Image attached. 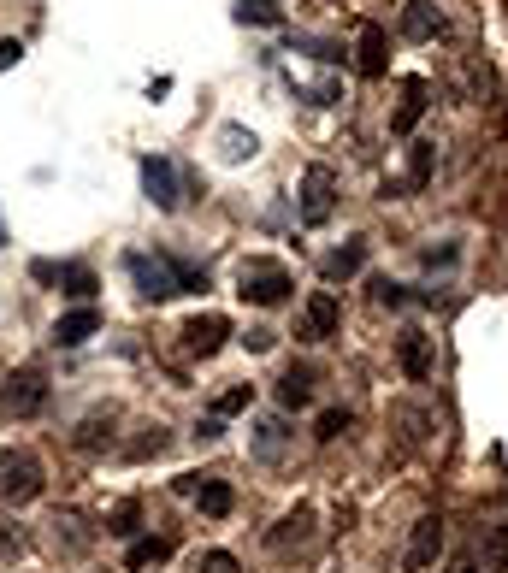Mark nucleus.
<instances>
[{
	"instance_id": "obj_9",
	"label": "nucleus",
	"mask_w": 508,
	"mask_h": 573,
	"mask_svg": "<svg viewBox=\"0 0 508 573\" xmlns=\"http://www.w3.org/2000/svg\"><path fill=\"white\" fill-rule=\"evenodd\" d=\"M225 337H231V319H225V314H195L190 325H184V349L201 355V361H207V355H219V349H225Z\"/></svg>"
},
{
	"instance_id": "obj_22",
	"label": "nucleus",
	"mask_w": 508,
	"mask_h": 573,
	"mask_svg": "<svg viewBox=\"0 0 508 573\" xmlns=\"http://www.w3.org/2000/svg\"><path fill=\"white\" fill-rule=\"evenodd\" d=\"M254 455L260 461H278L284 455V420H260L254 426Z\"/></svg>"
},
{
	"instance_id": "obj_32",
	"label": "nucleus",
	"mask_w": 508,
	"mask_h": 573,
	"mask_svg": "<svg viewBox=\"0 0 508 573\" xmlns=\"http://www.w3.org/2000/svg\"><path fill=\"white\" fill-rule=\"evenodd\" d=\"M24 60V42H12V36H0V71H12V65Z\"/></svg>"
},
{
	"instance_id": "obj_18",
	"label": "nucleus",
	"mask_w": 508,
	"mask_h": 573,
	"mask_svg": "<svg viewBox=\"0 0 508 573\" xmlns=\"http://www.w3.org/2000/svg\"><path fill=\"white\" fill-rule=\"evenodd\" d=\"M278 402H284V408H308V402H314V373H308V367H290V373L278 379Z\"/></svg>"
},
{
	"instance_id": "obj_4",
	"label": "nucleus",
	"mask_w": 508,
	"mask_h": 573,
	"mask_svg": "<svg viewBox=\"0 0 508 573\" xmlns=\"http://www.w3.org/2000/svg\"><path fill=\"white\" fill-rule=\"evenodd\" d=\"M42 408H48V379L36 367H24V373L6 379V390H0V414L6 420H36Z\"/></svg>"
},
{
	"instance_id": "obj_8",
	"label": "nucleus",
	"mask_w": 508,
	"mask_h": 573,
	"mask_svg": "<svg viewBox=\"0 0 508 573\" xmlns=\"http://www.w3.org/2000/svg\"><path fill=\"white\" fill-rule=\"evenodd\" d=\"M142 190H148V201H154V207H160V213H172V207H178V166H172V160H166V154H148V160H142Z\"/></svg>"
},
{
	"instance_id": "obj_27",
	"label": "nucleus",
	"mask_w": 508,
	"mask_h": 573,
	"mask_svg": "<svg viewBox=\"0 0 508 573\" xmlns=\"http://www.w3.org/2000/svg\"><path fill=\"white\" fill-rule=\"evenodd\" d=\"M219 142H225V160H249L254 154V130H243V125H225Z\"/></svg>"
},
{
	"instance_id": "obj_29",
	"label": "nucleus",
	"mask_w": 508,
	"mask_h": 573,
	"mask_svg": "<svg viewBox=\"0 0 508 573\" xmlns=\"http://www.w3.org/2000/svg\"><path fill=\"white\" fill-rule=\"evenodd\" d=\"M136 520H142V509H136V503H119V509H113V520H107V532H119V538H136Z\"/></svg>"
},
{
	"instance_id": "obj_21",
	"label": "nucleus",
	"mask_w": 508,
	"mask_h": 573,
	"mask_svg": "<svg viewBox=\"0 0 508 573\" xmlns=\"http://www.w3.org/2000/svg\"><path fill=\"white\" fill-rule=\"evenodd\" d=\"M420 113H426V83H408V95H402V107H396L390 130H396V136H408V130L420 125Z\"/></svg>"
},
{
	"instance_id": "obj_24",
	"label": "nucleus",
	"mask_w": 508,
	"mask_h": 573,
	"mask_svg": "<svg viewBox=\"0 0 508 573\" xmlns=\"http://www.w3.org/2000/svg\"><path fill=\"white\" fill-rule=\"evenodd\" d=\"M349 426H355V420H349V408H325V414H319V426H314V438H319V444H337Z\"/></svg>"
},
{
	"instance_id": "obj_10",
	"label": "nucleus",
	"mask_w": 508,
	"mask_h": 573,
	"mask_svg": "<svg viewBox=\"0 0 508 573\" xmlns=\"http://www.w3.org/2000/svg\"><path fill=\"white\" fill-rule=\"evenodd\" d=\"M95 331H101V308H95V302H83V308L60 314V325H54V343H60V349H77V343H89Z\"/></svg>"
},
{
	"instance_id": "obj_3",
	"label": "nucleus",
	"mask_w": 508,
	"mask_h": 573,
	"mask_svg": "<svg viewBox=\"0 0 508 573\" xmlns=\"http://www.w3.org/2000/svg\"><path fill=\"white\" fill-rule=\"evenodd\" d=\"M42 485H48V479H42V461H36L30 449H6V455H0V503H12V509H18V503H36Z\"/></svg>"
},
{
	"instance_id": "obj_17",
	"label": "nucleus",
	"mask_w": 508,
	"mask_h": 573,
	"mask_svg": "<svg viewBox=\"0 0 508 573\" xmlns=\"http://www.w3.org/2000/svg\"><path fill=\"white\" fill-rule=\"evenodd\" d=\"M195 503H201V514H213V520H225L237 497H231V485H225V479H207V473H201V485H195Z\"/></svg>"
},
{
	"instance_id": "obj_11",
	"label": "nucleus",
	"mask_w": 508,
	"mask_h": 573,
	"mask_svg": "<svg viewBox=\"0 0 508 573\" xmlns=\"http://www.w3.org/2000/svg\"><path fill=\"white\" fill-rule=\"evenodd\" d=\"M355 65H361L367 77H384V71H390V42H384L379 24H361V48H355Z\"/></svg>"
},
{
	"instance_id": "obj_23",
	"label": "nucleus",
	"mask_w": 508,
	"mask_h": 573,
	"mask_svg": "<svg viewBox=\"0 0 508 573\" xmlns=\"http://www.w3.org/2000/svg\"><path fill=\"white\" fill-rule=\"evenodd\" d=\"M54 284H65V296H77V302H89V296H95V272H89V266H77V260L60 266V278H54Z\"/></svg>"
},
{
	"instance_id": "obj_31",
	"label": "nucleus",
	"mask_w": 508,
	"mask_h": 573,
	"mask_svg": "<svg viewBox=\"0 0 508 573\" xmlns=\"http://www.w3.org/2000/svg\"><path fill=\"white\" fill-rule=\"evenodd\" d=\"M243 343H249V355H266V349L278 343V331H266V325H254V331H249V337H243Z\"/></svg>"
},
{
	"instance_id": "obj_13",
	"label": "nucleus",
	"mask_w": 508,
	"mask_h": 573,
	"mask_svg": "<svg viewBox=\"0 0 508 573\" xmlns=\"http://www.w3.org/2000/svg\"><path fill=\"white\" fill-rule=\"evenodd\" d=\"M361 266H367V243H343V249H331V255L319 260L325 284H337V278H355Z\"/></svg>"
},
{
	"instance_id": "obj_30",
	"label": "nucleus",
	"mask_w": 508,
	"mask_h": 573,
	"mask_svg": "<svg viewBox=\"0 0 508 573\" xmlns=\"http://www.w3.org/2000/svg\"><path fill=\"white\" fill-rule=\"evenodd\" d=\"M201 573H243V562H237L231 550H207V556H201Z\"/></svg>"
},
{
	"instance_id": "obj_20",
	"label": "nucleus",
	"mask_w": 508,
	"mask_h": 573,
	"mask_svg": "<svg viewBox=\"0 0 508 573\" xmlns=\"http://www.w3.org/2000/svg\"><path fill=\"white\" fill-rule=\"evenodd\" d=\"M479 544H485V568L508 573V520H491V526L479 532Z\"/></svg>"
},
{
	"instance_id": "obj_25",
	"label": "nucleus",
	"mask_w": 508,
	"mask_h": 573,
	"mask_svg": "<svg viewBox=\"0 0 508 573\" xmlns=\"http://www.w3.org/2000/svg\"><path fill=\"white\" fill-rule=\"evenodd\" d=\"M249 402H254V384H231V390L213 402V420H231V414H243Z\"/></svg>"
},
{
	"instance_id": "obj_28",
	"label": "nucleus",
	"mask_w": 508,
	"mask_h": 573,
	"mask_svg": "<svg viewBox=\"0 0 508 573\" xmlns=\"http://www.w3.org/2000/svg\"><path fill=\"white\" fill-rule=\"evenodd\" d=\"M432 178V142H414V154H408V184L420 190Z\"/></svg>"
},
{
	"instance_id": "obj_15",
	"label": "nucleus",
	"mask_w": 508,
	"mask_h": 573,
	"mask_svg": "<svg viewBox=\"0 0 508 573\" xmlns=\"http://www.w3.org/2000/svg\"><path fill=\"white\" fill-rule=\"evenodd\" d=\"M308 538H314V509H296V514L278 520V532H272L266 544H272V550H290V544H308Z\"/></svg>"
},
{
	"instance_id": "obj_33",
	"label": "nucleus",
	"mask_w": 508,
	"mask_h": 573,
	"mask_svg": "<svg viewBox=\"0 0 508 573\" xmlns=\"http://www.w3.org/2000/svg\"><path fill=\"white\" fill-rule=\"evenodd\" d=\"M379 302H384V308H402V302H408V290H402V284H390V278H384V284H379Z\"/></svg>"
},
{
	"instance_id": "obj_34",
	"label": "nucleus",
	"mask_w": 508,
	"mask_h": 573,
	"mask_svg": "<svg viewBox=\"0 0 508 573\" xmlns=\"http://www.w3.org/2000/svg\"><path fill=\"white\" fill-rule=\"evenodd\" d=\"M30 278H36V284H54V278H60V266H54V260H36V266H30Z\"/></svg>"
},
{
	"instance_id": "obj_12",
	"label": "nucleus",
	"mask_w": 508,
	"mask_h": 573,
	"mask_svg": "<svg viewBox=\"0 0 508 573\" xmlns=\"http://www.w3.org/2000/svg\"><path fill=\"white\" fill-rule=\"evenodd\" d=\"M396 355H402V373H408V379H426V373H432V343H426L420 331H402V337H396Z\"/></svg>"
},
{
	"instance_id": "obj_16",
	"label": "nucleus",
	"mask_w": 508,
	"mask_h": 573,
	"mask_svg": "<svg viewBox=\"0 0 508 573\" xmlns=\"http://www.w3.org/2000/svg\"><path fill=\"white\" fill-rule=\"evenodd\" d=\"M172 556V538H130V550H125V568L130 573H142V568H160Z\"/></svg>"
},
{
	"instance_id": "obj_14",
	"label": "nucleus",
	"mask_w": 508,
	"mask_h": 573,
	"mask_svg": "<svg viewBox=\"0 0 508 573\" xmlns=\"http://www.w3.org/2000/svg\"><path fill=\"white\" fill-rule=\"evenodd\" d=\"M402 36H408V42H432V36H438V6H432V0H408Z\"/></svg>"
},
{
	"instance_id": "obj_26",
	"label": "nucleus",
	"mask_w": 508,
	"mask_h": 573,
	"mask_svg": "<svg viewBox=\"0 0 508 573\" xmlns=\"http://www.w3.org/2000/svg\"><path fill=\"white\" fill-rule=\"evenodd\" d=\"M237 12H243L249 24H266V30L284 24V6H278V0H237Z\"/></svg>"
},
{
	"instance_id": "obj_6",
	"label": "nucleus",
	"mask_w": 508,
	"mask_h": 573,
	"mask_svg": "<svg viewBox=\"0 0 508 573\" xmlns=\"http://www.w3.org/2000/svg\"><path fill=\"white\" fill-rule=\"evenodd\" d=\"M337 325H343V302H337L331 290H314V296L302 302L296 337H302V343H325V337H337Z\"/></svg>"
},
{
	"instance_id": "obj_36",
	"label": "nucleus",
	"mask_w": 508,
	"mask_h": 573,
	"mask_svg": "<svg viewBox=\"0 0 508 573\" xmlns=\"http://www.w3.org/2000/svg\"><path fill=\"white\" fill-rule=\"evenodd\" d=\"M0 243H6V225H0Z\"/></svg>"
},
{
	"instance_id": "obj_19",
	"label": "nucleus",
	"mask_w": 508,
	"mask_h": 573,
	"mask_svg": "<svg viewBox=\"0 0 508 573\" xmlns=\"http://www.w3.org/2000/svg\"><path fill=\"white\" fill-rule=\"evenodd\" d=\"M71 444H77V449H107V444H113V408H107V414L95 408V414L77 426V438H71Z\"/></svg>"
},
{
	"instance_id": "obj_5",
	"label": "nucleus",
	"mask_w": 508,
	"mask_h": 573,
	"mask_svg": "<svg viewBox=\"0 0 508 573\" xmlns=\"http://www.w3.org/2000/svg\"><path fill=\"white\" fill-rule=\"evenodd\" d=\"M331 207H337V172H331V166H308V172H302V190H296L302 225H325Z\"/></svg>"
},
{
	"instance_id": "obj_1",
	"label": "nucleus",
	"mask_w": 508,
	"mask_h": 573,
	"mask_svg": "<svg viewBox=\"0 0 508 573\" xmlns=\"http://www.w3.org/2000/svg\"><path fill=\"white\" fill-rule=\"evenodd\" d=\"M125 272L136 278L142 302H172L184 290H207V272L190 266V260H172V255H125Z\"/></svg>"
},
{
	"instance_id": "obj_2",
	"label": "nucleus",
	"mask_w": 508,
	"mask_h": 573,
	"mask_svg": "<svg viewBox=\"0 0 508 573\" xmlns=\"http://www.w3.org/2000/svg\"><path fill=\"white\" fill-rule=\"evenodd\" d=\"M290 290H296V278H290L284 260L249 255L243 266H237V296L254 302V308H278V302H290Z\"/></svg>"
},
{
	"instance_id": "obj_7",
	"label": "nucleus",
	"mask_w": 508,
	"mask_h": 573,
	"mask_svg": "<svg viewBox=\"0 0 508 573\" xmlns=\"http://www.w3.org/2000/svg\"><path fill=\"white\" fill-rule=\"evenodd\" d=\"M438 550H444V520H438V514H420V520H414V538H408V550H402V568L408 573L432 568Z\"/></svg>"
},
{
	"instance_id": "obj_35",
	"label": "nucleus",
	"mask_w": 508,
	"mask_h": 573,
	"mask_svg": "<svg viewBox=\"0 0 508 573\" xmlns=\"http://www.w3.org/2000/svg\"><path fill=\"white\" fill-rule=\"evenodd\" d=\"M449 573H479V568H473V562H455V568H449Z\"/></svg>"
}]
</instances>
